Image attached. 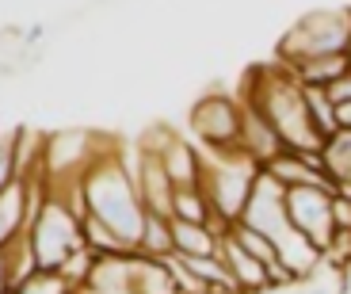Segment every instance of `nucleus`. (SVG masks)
I'll return each mask as SVG.
<instances>
[{"label": "nucleus", "mask_w": 351, "mask_h": 294, "mask_svg": "<svg viewBox=\"0 0 351 294\" xmlns=\"http://www.w3.org/2000/svg\"><path fill=\"white\" fill-rule=\"evenodd\" d=\"M88 210L104 218L119 237L138 252L141 230H145V203L138 195V180L130 172V149L123 142H111L96 157V164L84 172Z\"/></svg>", "instance_id": "1"}, {"label": "nucleus", "mask_w": 351, "mask_h": 294, "mask_svg": "<svg viewBox=\"0 0 351 294\" xmlns=\"http://www.w3.org/2000/svg\"><path fill=\"white\" fill-rule=\"evenodd\" d=\"M241 99L260 107L263 115H267V123L279 130L282 145H287L290 153H321L325 149V142H321L317 130H313V119H309L306 88L294 80V73L282 62L248 69Z\"/></svg>", "instance_id": "2"}, {"label": "nucleus", "mask_w": 351, "mask_h": 294, "mask_svg": "<svg viewBox=\"0 0 351 294\" xmlns=\"http://www.w3.org/2000/svg\"><path fill=\"white\" fill-rule=\"evenodd\" d=\"M348 38H351V12H306L279 38V62L294 65L306 62V58L348 53Z\"/></svg>", "instance_id": "3"}, {"label": "nucleus", "mask_w": 351, "mask_h": 294, "mask_svg": "<svg viewBox=\"0 0 351 294\" xmlns=\"http://www.w3.org/2000/svg\"><path fill=\"white\" fill-rule=\"evenodd\" d=\"M191 134L206 153H237L241 149V126H245V107L241 96H226L221 88H210L195 99L191 115Z\"/></svg>", "instance_id": "4"}, {"label": "nucleus", "mask_w": 351, "mask_h": 294, "mask_svg": "<svg viewBox=\"0 0 351 294\" xmlns=\"http://www.w3.org/2000/svg\"><path fill=\"white\" fill-rule=\"evenodd\" d=\"M31 245H35V256L43 275H58V267L73 256L77 249H84V222L62 203V199H46L38 222L27 230Z\"/></svg>", "instance_id": "5"}, {"label": "nucleus", "mask_w": 351, "mask_h": 294, "mask_svg": "<svg viewBox=\"0 0 351 294\" xmlns=\"http://www.w3.org/2000/svg\"><path fill=\"white\" fill-rule=\"evenodd\" d=\"M336 187H287V214L294 230L325 252L336 237Z\"/></svg>", "instance_id": "6"}, {"label": "nucleus", "mask_w": 351, "mask_h": 294, "mask_svg": "<svg viewBox=\"0 0 351 294\" xmlns=\"http://www.w3.org/2000/svg\"><path fill=\"white\" fill-rule=\"evenodd\" d=\"M130 172L138 180V195L145 203L149 214H160V218H172V199H176V184L168 176L165 160L153 157V153H141L134 145V157H130Z\"/></svg>", "instance_id": "7"}, {"label": "nucleus", "mask_w": 351, "mask_h": 294, "mask_svg": "<svg viewBox=\"0 0 351 294\" xmlns=\"http://www.w3.org/2000/svg\"><path fill=\"white\" fill-rule=\"evenodd\" d=\"M43 275L38 267V256H35V245L31 237H16L8 245H0V291L4 294H27V286Z\"/></svg>", "instance_id": "8"}, {"label": "nucleus", "mask_w": 351, "mask_h": 294, "mask_svg": "<svg viewBox=\"0 0 351 294\" xmlns=\"http://www.w3.org/2000/svg\"><path fill=\"white\" fill-rule=\"evenodd\" d=\"M241 107H245V126H241V149L248 153V157L256 160V164H271L279 153H287V145H282L279 130H275L271 123H267V115H263L256 103H248V99H241Z\"/></svg>", "instance_id": "9"}, {"label": "nucleus", "mask_w": 351, "mask_h": 294, "mask_svg": "<svg viewBox=\"0 0 351 294\" xmlns=\"http://www.w3.org/2000/svg\"><path fill=\"white\" fill-rule=\"evenodd\" d=\"M275 180L282 187H336L332 176L325 172V157L321 153H279V157L267 164Z\"/></svg>", "instance_id": "10"}, {"label": "nucleus", "mask_w": 351, "mask_h": 294, "mask_svg": "<svg viewBox=\"0 0 351 294\" xmlns=\"http://www.w3.org/2000/svg\"><path fill=\"white\" fill-rule=\"evenodd\" d=\"M160 160H165L176 187H202V180H206V149L199 142H191V138L176 134L172 145L160 153Z\"/></svg>", "instance_id": "11"}, {"label": "nucleus", "mask_w": 351, "mask_h": 294, "mask_svg": "<svg viewBox=\"0 0 351 294\" xmlns=\"http://www.w3.org/2000/svg\"><path fill=\"white\" fill-rule=\"evenodd\" d=\"M27 210H31V184L12 180L0 187V245L27 233Z\"/></svg>", "instance_id": "12"}, {"label": "nucleus", "mask_w": 351, "mask_h": 294, "mask_svg": "<svg viewBox=\"0 0 351 294\" xmlns=\"http://www.w3.org/2000/svg\"><path fill=\"white\" fill-rule=\"evenodd\" d=\"M302 88H332L340 77L351 73V53H325V58H306V62L287 65Z\"/></svg>", "instance_id": "13"}, {"label": "nucleus", "mask_w": 351, "mask_h": 294, "mask_svg": "<svg viewBox=\"0 0 351 294\" xmlns=\"http://www.w3.org/2000/svg\"><path fill=\"white\" fill-rule=\"evenodd\" d=\"M321 157H325V172L332 176L336 191L351 199V130H336L325 142Z\"/></svg>", "instance_id": "14"}, {"label": "nucleus", "mask_w": 351, "mask_h": 294, "mask_svg": "<svg viewBox=\"0 0 351 294\" xmlns=\"http://www.w3.org/2000/svg\"><path fill=\"white\" fill-rule=\"evenodd\" d=\"M214 203L206 187H176L172 199V222H191V225H210Z\"/></svg>", "instance_id": "15"}, {"label": "nucleus", "mask_w": 351, "mask_h": 294, "mask_svg": "<svg viewBox=\"0 0 351 294\" xmlns=\"http://www.w3.org/2000/svg\"><path fill=\"white\" fill-rule=\"evenodd\" d=\"M176 233V252L180 256H218L221 237L210 225H191V222H172Z\"/></svg>", "instance_id": "16"}, {"label": "nucleus", "mask_w": 351, "mask_h": 294, "mask_svg": "<svg viewBox=\"0 0 351 294\" xmlns=\"http://www.w3.org/2000/svg\"><path fill=\"white\" fill-rule=\"evenodd\" d=\"M141 256L153 260H168L176 252V233H172V218H160V214H145V230L138 241Z\"/></svg>", "instance_id": "17"}, {"label": "nucleus", "mask_w": 351, "mask_h": 294, "mask_svg": "<svg viewBox=\"0 0 351 294\" xmlns=\"http://www.w3.org/2000/svg\"><path fill=\"white\" fill-rule=\"evenodd\" d=\"M84 245L96 252V256H130L134 252L130 245H126V241L104 222V218H96V214H88L84 218Z\"/></svg>", "instance_id": "18"}, {"label": "nucleus", "mask_w": 351, "mask_h": 294, "mask_svg": "<svg viewBox=\"0 0 351 294\" xmlns=\"http://www.w3.org/2000/svg\"><path fill=\"white\" fill-rule=\"evenodd\" d=\"M233 237L245 245L248 252H252L256 260H260L263 267H271V264H282V256H279V245H275L267 233H260V230H252V225H245V222H237L233 225Z\"/></svg>", "instance_id": "19"}, {"label": "nucleus", "mask_w": 351, "mask_h": 294, "mask_svg": "<svg viewBox=\"0 0 351 294\" xmlns=\"http://www.w3.org/2000/svg\"><path fill=\"white\" fill-rule=\"evenodd\" d=\"M325 92H328V99H332L336 107L351 103V73H348V77H340V80L332 84V88H325Z\"/></svg>", "instance_id": "20"}, {"label": "nucleus", "mask_w": 351, "mask_h": 294, "mask_svg": "<svg viewBox=\"0 0 351 294\" xmlns=\"http://www.w3.org/2000/svg\"><path fill=\"white\" fill-rule=\"evenodd\" d=\"M336 115H340V130H351V103L336 107Z\"/></svg>", "instance_id": "21"}]
</instances>
